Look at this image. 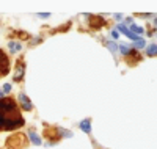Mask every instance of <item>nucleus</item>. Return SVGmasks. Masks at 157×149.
Listing matches in <instances>:
<instances>
[{"label": "nucleus", "mask_w": 157, "mask_h": 149, "mask_svg": "<svg viewBox=\"0 0 157 149\" xmlns=\"http://www.w3.org/2000/svg\"><path fill=\"white\" fill-rule=\"evenodd\" d=\"M118 30H119V31H123V35H126L127 38L133 39V41H137V39H138V35H133V33H132V31L127 28L126 25H123V24H118Z\"/></svg>", "instance_id": "20e7f679"}, {"label": "nucleus", "mask_w": 157, "mask_h": 149, "mask_svg": "<svg viewBox=\"0 0 157 149\" xmlns=\"http://www.w3.org/2000/svg\"><path fill=\"white\" fill-rule=\"evenodd\" d=\"M115 19H116V21H121L123 16H121V14H115Z\"/></svg>", "instance_id": "f3484780"}, {"label": "nucleus", "mask_w": 157, "mask_h": 149, "mask_svg": "<svg viewBox=\"0 0 157 149\" xmlns=\"http://www.w3.org/2000/svg\"><path fill=\"white\" fill-rule=\"evenodd\" d=\"M133 46H135L137 49H141V47H145V41H143L141 38H138L137 41H135V44H133Z\"/></svg>", "instance_id": "ddd939ff"}, {"label": "nucleus", "mask_w": 157, "mask_h": 149, "mask_svg": "<svg viewBox=\"0 0 157 149\" xmlns=\"http://www.w3.org/2000/svg\"><path fill=\"white\" fill-rule=\"evenodd\" d=\"M19 50H22V46H21V44H19V43L11 41V43H10V52L16 53V52H19Z\"/></svg>", "instance_id": "6e6552de"}, {"label": "nucleus", "mask_w": 157, "mask_h": 149, "mask_svg": "<svg viewBox=\"0 0 157 149\" xmlns=\"http://www.w3.org/2000/svg\"><path fill=\"white\" fill-rule=\"evenodd\" d=\"M116 44H115V43H108V49H110V50H112V52H116Z\"/></svg>", "instance_id": "4468645a"}, {"label": "nucleus", "mask_w": 157, "mask_h": 149, "mask_svg": "<svg viewBox=\"0 0 157 149\" xmlns=\"http://www.w3.org/2000/svg\"><path fill=\"white\" fill-rule=\"evenodd\" d=\"M3 91H5V93H10V91H11V85L6 83L5 87H3Z\"/></svg>", "instance_id": "2eb2a0df"}, {"label": "nucleus", "mask_w": 157, "mask_h": 149, "mask_svg": "<svg viewBox=\"0 0 157 149\" xmlns=\"http://www.w3.org/2000/svg\"><path fill=\"white\" fill-rule=\"evenodd\" d=\"M80 129L83 130V132L90 133V132H91V124H90V119H85V121H82V123H80Z\"/></svg>", "instance_id": "0eeeda50"}, {"label": "nucleus", "mask_w": 157, "mask_h": 149, "mask_svg": "<svg viewBox=\"0 0 157 149\" xmlns=\"http://www.w3.org/2000/svg\"><path fill=\"white\" fill-rule=\"evenodd\" d=\"M24 126V118L16 108L0 110V130H14Z\"/></svg>", "instance_id": "f257e3e1"}, {"label": "nucleus", "mask_w": 157, "mask_h": 149, "mask_svg": "<svg viewBox=\"0 0 157 149\" xmlns=\"http://www.w3.org/2000/svg\"><path fill=\"white\" fill-rule=\"evenodd\" d=\"M118 36H119V33H118V30H113V31H112V38H113V39H116V38H118Z\"/></svg>", "instance_id": "dca6fc26"}, {"label": "nucleus", "mask_w": 157, "mask_h": 149, "mask_svg": "<svg viewBox=\"0 0 157 149\" xmlns=\"http://www.w3.org/2000/svg\"><path fill=\"white\" fill-rule=\"evenodd\" d=\"M146 53H148L149 57L157 55V46H156V44H151V46H148V47H146Z\"/></svg>", "instance_id": "1a4fd4ad"}, {"label": "nucleus", "mask_w": 157, "mask_h": 149, "mask_svg": "<svg viewBox=\"0 0 157 149\" xmlns=\"http://www.w3.org/2000/svg\"><path fill=\"white\" fill-rule=\"evenodd\" d=\"M29 135H30V140H31V143H35V144H41V138H39L38 135H36V133L30 132Z\"/></svg>", "instance_id": "9b49d317"}, {"label": "nucleus", "mask_w": 157, "mask_h": 149, "mask_svg": "<svg viewBox=\"0 0 157 149\" xmlns=\"http://www.w3.org/2000/svg\"><path fill=\"white\" fill-rule=\"evenodd\" d=\"M8 144V148H11V149H17V148H21V146H24V138H22V135H14V137H11L10 140L6 141Z\"/></svg>", "instance_id": "f03ea898"}, {"label": "nucleus", "mask_w": 157, "mask_h": 149, "mask_svg": "<svg viewBox=\"0 0 157 149\" xmlns=\"http://www.w3.org/2000/svg\"><path fill=\"white\" fill-rule=\"evenodd\" d=\"M8 71H10V63H8V58L6 55L0 50V77L2 75H6Z\"/></svg>", "instance_id": "7ed1b4c3"}, {"label": "nucleus", "mask_w": 157, "mask_h": 149, "mask_svg": "<svg viewBox=\"0 0 157 149\" xmlns=\"http://www.w3.org/2000/svg\"><path fill=\"white\" fill-rule=\"evenodd\" d=\"M19 101L22 102V108H24V110H31V104H30L29 97H27L25 94H21V96H19Z\"/></svg>", "instance_id": "39448f33"}, {"label": "nucleus", "mask_w": 157, "mask_h": 149, "mask_svg": "<svg viewBox=\"0 0 157 149\" xmlns=\"http://www.w3.org/2000/svg\"><path fill=\"white\" fill-rule=\"evenodd\" d=\"M118 47H119V52H121L123 55H129V52H131L127 44H121V46H118Z\"/></svg>", "instance_id": "f8f14e48"}, {"label": "nucleus", "mask_w": 157, "mask_h": 149, "mask_svg": "<svg viewBox=\"0 0 157 149\" xmlns=\"http://www.w3.org/2000/svg\"><path fill=\"white\" fill-rule=\"evenodd\" d=\"M131 31H132L133 35H135V33H138V35H143V33H145V30H143L141 27L135 25V24H132V27H131Z\"/></svg>", "instance_id": "9d476101"}, {"label": "nucleus", "mask_w": 157, "mask_h": 149, "mask_svg": "<svg viewBox=\"0 0 157 149\" xmlns=\"http://www.w3.org/2000/svg\"><path fill=\"white\" fill-rule=\"evenodd\" d=\"M0 99H3V93L2 91H0Z\"/></svg>", "instance_id": "6ab92c4d"}, {"label": "nucleus", "mask_w": 157, "mask_h": 149, "mask_svg": "<svg viewBox=\"0 0 157 149\" xmlns=\"http://www.w3.org/2000/svg\"><path fill=\"white\" fill-rule=\"evenodd\" d=\"M90 19H91V27H94V28H96V27H98V28H101V27L105 24V22L101 19V17H90Z\"/></svg>", "instance_id": "423d86ee"}, {"label": "nucleus", "mask_w": 157, "mask_h": 149, "mask_svg": "<svg viewBox=\"0 0 157 149\" xmlns=\"http://www.w3.org/2000/svg\"><path fill=\"white\" fill-rule=\"evenodd\" d=\"M39 17H49V14H46V13H41V14H38Z\"/></svg>", "instance_id": "a211bd4d"}]
</instances>
